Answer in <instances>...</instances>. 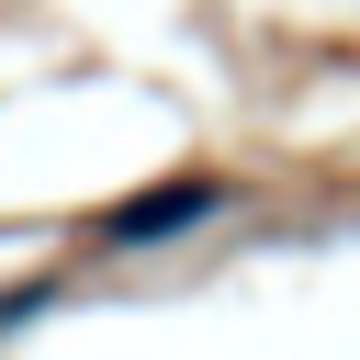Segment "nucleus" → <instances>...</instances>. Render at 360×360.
Masks as SVG:
<instances>
[{"label":"nucleus","mask_w":360,"mask_h":360,"mask_svg":"<svg viewBox=\"0 0 360 360\" xmlns=\"http://www.w3.org/2000/svg\"><path fill=\"white\" fill-rule=\"evenodd\" d=\"M225 202H236V180H225V169H180V180H158V191L112 202V214H101V236L158 248V236H180V225H202V214H225Z\"/></svg>","instance_id":"obj_1"}]
</instances>
